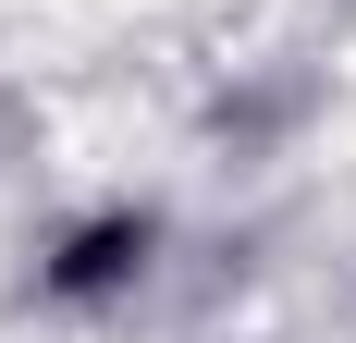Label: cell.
I'll return each mask as SVG.
<instances>
[{
  "mask_svg": "<svg viewBox=\"0 0 356 343\" xmlns=\"http://www.w3.org/2000/svg\"><path fill=\"white\" fill-rule=\"evenodd\" d=\"M147 208H99V221H74L49 258H37V294L49 307H111V294H136L147 282Z\"/></svg>",
  "mask_w": 356,
  "mask_h": 343,
  "instance_id": "6da1fadb",
  "label": "cell"
}]
</instances>
